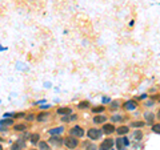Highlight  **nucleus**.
I'll return each mask as SVG.
<instances>
[{
    "mask_svg": "<svg viewBox=\"0 0 160 150\" xmlns=\"http://www.w3.org/2000/svg\"><path fill=\"white\" fill-rule=\"evenodd\" d=\"M113 131H115V126H113L112 124H104L103 133H106V134H112Z\"/></svg>",
    "mask_w": 160,
    "mask_h": 150,
    "instance_id": "nucleus-5",
    "label": "nucleus"
},
{
    "mask_svg": "<svg viewBox=\"0 0 160 150\" xmlns=\"http://www.w3.org/2000/svg\"><path fill=\"white\" fill-rule=\"evenodd\" d=\"M27 120H28V121H32V120H34V116H32V114H31V116H28V117H27Z\"/></svg>",
    "mask_w": 160,
    "mask_h": 150,
    "instance_id": "nucleus-28",
    "label": "nucleus"
},
{
    "mask_svg": "<svg viewBox=\"0 0 160 150\" xmlns=\"http://www.w3.org/2000/svg\"><path fill=\"white\" fill-rule=\"evenodd\" d=\"M124 108L128 110H133V109H136V102L133 100H129L127 102H124Z\"/></svg>",
    "mask_w": 160,
    "mask_h": 150,
    "instance_id": "nucleus-8",
    "label": "nucleus"
},
{
    "mask_svg": "<svg viewBox=\"0 0 160 150\" xmlns=\"http://www.w3.org/2000/svg\"><path fill=\"white\" fill-rule=\"evenodd\" d=\"M87 135H88L89 140H99V137L101 135V131L99 130V129H96V128H92V129L88 130Z\"/></svg>",
    "mask_w": 160,
    "mask_h": 150,
    "instance_id": "nucleus-2",
    "label": "nucleus"
},
{
    "mask_svg": "<svg viewBox=\"0 0 160 150\" xmlns=\"http://www.w3.org/2000/svg\"><path fill=\"white\" fill-rule=\"evenodd\" d=\"M89 106V102H88V101H82V102L79 104V108H80V109H85V108H88Z\"/></svg>",
    "mask_w": 160,
    "mask_h": 150,
    "instance_id": "nucleus-18",
    "label": "nucleus"
},
{
    "mask_svg": "<svg viewBox=\"0 0 160 150\" xmlns=\"http://www.w3.org/2000/svg\"><path fill=\"white\" fill-rule=\"evenodd\" d=\"M117 106H119V102H117V101H113V102L111 104V110H116Z\"/></svg>",
    "mask_w": 160,
    "mask_h": 150,
    "instance_id": "nucleus-22",
    "label": "nucleus"
},
{
    "mask_svg": "<svg viewBox=\"0 0 160 150\" xmlns=\"http://www.w3.org/2000/svg\"><path fill=\"white\" fill-rule=\"evenodd\" d=\"M1 125H6V126H10V125H13V120L12 118H6L1 121Z\"/></svg>",
    "mask_w": 160,
    "mask_h": 150,
    "instance_id": "nucleus-17",
    "label": "nucleus"
},
{
    "mask_svg": "<svg viewBox=\"0 0 160 150\" xmlns=\"http://www.w3.org/2000/svg\"><path fill=\"white\" fill-rule=\"evenodd\" d=\"M24 146H25V142L23 141V138H20V140H17L16 144L12 145V150H22Z\"/></svg>",
    "mask_w": 160,
    "mask_h": 150,
    "instance_id": "nucleus-7",
    "label": "nucleus"
},
{
    "mask_svg": "<svg viewBox=\"0 0 160 150\" xmlns=\"http://www.w3.org/2000/svg\"><path fill=\"white\" fill-rule=\"evenodd\" d=\"M75 120H78V116H76V114H72V116L69 117V121H75Z\"/></svg>",
    "mask_w": 160,
    "mask_h": 150,
    "instance_id": "nucleus-26",
    "label": "nucleus"
},
{
    "mask_svg": "<svg viewBox=\"0 0 160 150\" xmlns=\"http://www.w3.org/2000/svg\"><path fill=\"white\" fill-rule=\"evenodd\" d=\"M28 137H29V141H31L32 144H38L39 140H40V135H39L38 133H32V134H29Z\"/></svg>",
    "mask_w": 160,
    "mask_h": 150,
    "instance_id": "nucleus-10",
    "label": "nucleus"
},
{
    "mask_svg": "<svg viewBox=\"0 0 160 150\" xmlns=\"http://www.w3.org/2000/svg\"><path fill=\"white\" fill-rule=\"evenodd\" d=\"M64 128H61V126H59V128H53L50 130V134L51 135H59L60 133H63Z\"/></svg>",
    "mask_w": 160,
    "mask_h": 150,
    "instance_id": "nucleus-9",
    "label": "nucleus"
},
{
    "mask_svg": "<svg viewBox=\"0 0 160 150\" xmlns=\"http://www.w3.org/2000/svg\"><path fill=\"white\" fill-rule=\"evenodd\" d=\"M128 126H120V128H117L116 129V131H117V134H127V133H128Z\"/></svg>",
    "mask_w": 160,
    "mask_h": 150,
    "instance_id": "nucleus-11",
    "label": "nucleus"
},
{
    "mask_svg": "<svg viewBox=\"0 0 160 150\" xmlns=\"http://www.w3.org/2000/svg\"><path fill=\"white\" fill-rule=\"evenodd\" d=\"M31 150H38V149H31Z\"/></svg>",
    "mask_w": 160,
    "mask_h": 150,
    "instance_id": "nucleus-31",
    "label": "nucleus"
},
{
    "mask_svg": "<svg viewBox=\"0 0 160 150\" xmlns=\"http://www.w3.org/2000/svg\"><path fill=\"white\" fill-rule=\"evenodd\" d=\"M13 129H15V130H17V131H23V130H25V129H27V126H25L24 124H17V125L13 126Z\"/></svg>",
    "mask_w": 160,
    "mask_h": 150,
    "instance_id": "nucleus-16",
    "label": "nucleus"
},
{
    "mask_svg": "<svg viewBox=\"0 0 160 150\" xmlns=\"http://www.w3.org/2000/svg\"><path fill=\"white\" fill-rule=\"evenodd\" d=\"M87 150H96V146L94 144H89V145H87Z\"/></svg>",
    "mask_w": 160,
    "mask_h": 150,
    "instance_id": "nucleus-24",
    "label": "nucleus"
},
{
    "mask_svg": "<svg viewBox=\"0 0 160 150\" xmlns=\"http://www.w3.org/2000/svg\"><path fill=\"white\" fill-rule=\"evenodd\" d=\"M71 108H60V109H57V113L59 114H71Z\"/></svg>",
    "mask_w": 160,
    "mask_h": 150,
    "instance_id": "nucleus-12",
    "label": "nucleus"
},
{
    "mask_svg": "<svg viewBox=\"0 0 160 150\" xmlns=\"http://www.w3.org/2000/svg\"><path fill=\"white\" fill-rule=\"evenodd\" d=\"M63 142L68 149H75V147L78 146V144H79L78 140H76V137H72V135H71V137L68 135V137L63 138Z\"/></svg>",
    "mask_w": 160,
    "mask_h": 150,
    "instance_id": "nucleus-1",
    "label": "nucleus"
},
{
    "mask_svg": "<svg viewBox=\"0 0 160 150\" xmlns=\"http://www.w3.org/2000/svg\"><path fill=\"white\" fill-rule=\"evenodd\" d=\"M152 130H154L156 134H159V133H160V125H159V124H156V125L152 126Z\"/></svg>",
    "mask_w": 160,
    "mask_h": 150,
    "instance_id": "nucleus-21",
    "label": "nucleus"
},
{
    "mask_svg": "<svg viewBox=\"0 0 160 150\" xmlns=\"http://www.w3.org/2000/svg\"><path fill=\"white\" fill-rule=\"evenodd\" d=\"M113 146V140L112 138H106V140L101 142L100 147H99V150H111Z\"/></svg>",
    "mask_w": 160,
    "mask_h": 150,
    "instance_id": "nucleus-3",
    "label": "nucleus"
},
{
    "mask_svg": "<svg viewBox=\"0 0 160 150\" xmlns=\"http://www.w3.org/2000/svg\"><path fill=\"white\" fill-rule=\"evenodd\" d=\"M145 117H147V121H152V118H154V114H152V113H148V114H145Z\"/></svg>",
    "mask_w": 160,
    "mask_h": 150,
    "instance_id": "nucleus-25",
    "label": "nucleus"
},
{
    "mask_svg": "<svg viewBox=\"0 0 160 150\" xmlns=\"http://www.w3.org/2000/svg\"><path fill=\"white\" fill-rule=\"evenodd\" d=\"M39 150H50V146H48L47 142H44V141H39Z\"/></svg>",
    "mask_w": 160,
    "mask_h": 150,
    "instance_id": "nucleus-14",
    "label": "nucleus"
},
{
    "mask_svg": "<svg viewBox=\"0 0 160 150\" xmlns=\"http://www.w3.org/2000/svg\"><path fill=\"white\" fill-rule=\"evenodd\" d=\"M50 142L53 145H56V146H60V145L63 144V138L59 137V135H52V137L50 138Z\"/></svg>",
    "mask_w": 160,
    "mask_h": 150,
    "instance_id": "nucleus-6",
    "label": "nucleus"
},
{
    "mask_svg": "<svg viewBox=\"0 0 160 150\" xmlns=\"http://www.w3.org/2000/svg\"><path fill=\"white\" fill-rule=\"evenodd\" d=\"M48 117H50V113H40V114H38V121H44V120H47Z\"/></svg>",
    "mask_w": 160,
    "mask_h": 150,
    "instance_id": "nucleus-15",
    "label": "nucleus"
},
{
    "mask_svg": "<svg viewBox=\"0 0 160 150\" xmlns=\"http://www.w3.org/2000/svg\"><path fill=\"white\" fill-rule=\"evenodd\" d=\"M122 120V117L120 116H116V117H113V121H120Z\"/></svg>",
    "mask_w": 160,
    "mask_h": 150,
    "instance_id": "nucleus-27",
    "label": "nucleus"
},
{
    "mask_svg": "<svg viewBox=\"0 0 160 150\" xmlns=\"http://www.w3.org/2000/svg\"><path fill=\"white\" fill-rule=\"evenodd\" d=\"M106 120H107V117H104V116H96L94 118V122L95 124H103V122H106Z\"/></svg>",
    "mask_w": 160,
    "mask_h": 150,
    "instance_id": "nucleus-13",
    "label": "nucleus"
},
{
    "mask_svg": "<svg viewBox=\"0 0 160 150\" xmlns=\"http://www.w3.org/2000/svg\"><path fill=\"white\" fill-rule=\"evenodd\" d=\"M0 141H3V138H1V137H0Z\"/></svg>",
    "mask_w": 160,
    "mask_h": 150,
    "instance_id": "nucleus-30",
    "label": "nucleus"
},
{
    "mask_svg": "<svg viewBox=\"0 0 160 150\" xmlns=\"http://www.w3.org/2000/svg\"><path fill=\"white\" fill-rule=\"evenodd\" d=\"M71 135L72 137H83L84 135V130H83L80 126H73L72 129H71Z\"/></svg>",
    "mask_w": 160,
    "mask_h": 150,
    "instance_id": "nucleus-4",
    "label": "nucleus"
},
{
    "mask_svg": "<svg viewBox=\"0 0 160 150\" xmlns=\"http://www.w3.org/2000/svg\"><path fill=\"white\" fill-rule=\"evenodd\" d=\"M133 137H135V140H141V137H143V134H141L140 130H136L135 134H133Z\"/></svg>",
    "mask_w": 160,
    "mask_h": 150,
    "instance_id": "nucleus-20",
    "label": "nucleus"
},
{
    "mask_svg": "<svg viewBox=\"0 0 160 150\" xmlns=\"http://www.w3.org/2000/svg\"><path fill=\"white\" fill-rule=\"evenodd\" d=\"M103 110H104L103 106H96V108L92 109V112H94V113H100V112H103Z\"/></svg>",
    "mask_w": 160,
    "mask_h": 150,
    "instance_id": "nucleus-23",
    "label": "nucleus"
},
{
    "mask_svg": "<svg viewBox=\"0 0 160 150\" xmlns=\"http://www.w3.org/2000/svg\"><path fill=\"white\" fill-rule=\"evenodd\" d=\"M132 126H133V128H141V126H144V122H143V121L132 122Z\"/></svg>",
    "mask_w": 160,
    "mask_h": 150,
    "instance_id": "nucleus-19",
    "label": "nucleus"
},
{
    "mask_svg": "<svg viewBox=\"0 0 160 150\" xmlns=\"http://www.w3.org/2000/svg\"><path fill=\"white\" fill-rule=\"evenodd\" d=\"M0 150H3V146H1V145H0Z\"/></svg>",
    "mask_w": 160,
    "mask_h": 150,
    "instance_id": "nucleus-29",
    "label": "nucleus"
}]
</instances>
